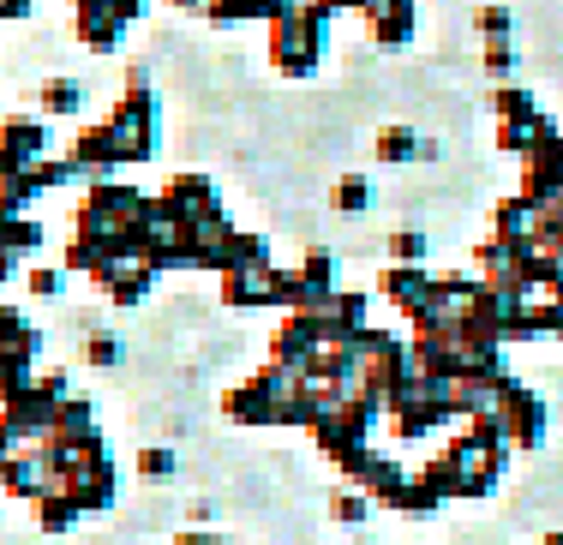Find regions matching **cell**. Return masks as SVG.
<instances>
[{"label":"cell","instance_id":"6da1fadb","mask_svg":"<svg viewBox=\"0 0 563 545\" xmlns=\"http://www.w3.org/2000/svg\"><path fill=\"white\" fill-rule=\"evenodd\" d=\"M109 126L120 138V168H126V163H151V151H156V97H151V85H144L139 73L126 78V97L114 102Z\"/></svg>","mask_w":563,"mask_h":545},{"label":"cell","instance_id":"7a4b0ae2","mask_svg":"<svg viewBox=\"0 0 563 545\" xmlns=\"http://www.w3.org/2000/svg\"><path fill=\"white\" fill-rule=\"evenodd\" d=\"M318 55H324V24L312 12H288V19H271V60L282 78H312Z\"/></svg>","mask_w":563,"mask_h":545},{"label":"cell","instance_id":"3957f363","mask_svg":"<svg viewBox=\"0 0 563 545\" xmlns=\"http://www.w3.org/2000/svg\"><path fill=\"white\" fill-rule=\"evenodd\" d=\"M156 204H163V216L180 222V229H198V222L222 216V198L205 175H174L163 192H156Z\"/></svg>","mask_w":563,"mask_h":545},{"label":"cell","instance_id":"277c9868","mask_svg":"<svg viewBox=\"0 0 563 545\" xmlns=\"http://www.w3.org/2000/svg\"><path fill=\"white\" fill-rule=\"evenodd\" d=\"M43 156H48V121H31V114L0 121V175H24Z\"/></svg>","mask_w":563,"mask_h":545},{"label":"cell","instance_id":"5b68a950","mask_svg":"<svg viewBox=\"0 0 563 545\" xmlns=\"http://www.w3.org/2000/svg\"><path fill=\"white\" fill-rule=\"evenodd\" d=\"M73 168H78V180H109L114 168H120V138H114V126L109 121H97V126H85L73 138Z\"/></svg>","mask_w":563,"mask_h":545},{"label":"cell","instance_id":"8992f818","mask_svg":"<svg viewBox=\"0 0 563 545\" xmlns=\"http://www.w3.org/2000/svg\"><path fill=\"white\" fill-rule=\"evenodd\" d=\"M384 300L413 318L420 305L438 300V276H426V264H390V270H384Z\"/></svg>","mask_w":563,"mask_h":545},{"label":"cell","instance_id":"52a82bcc","mask_svg":"<svg viewBox=\"0 0 563 545\" xmlns=\"http://www.w3.org/2000/svg\"><path fill=\"white\" fill-rule=\"evenodd\" d=\"M366 36L384 48H401L413 36V0H372L366 7Z\"/></svg>","mask_w":563,"mask_h":545},{"label":"cell","instance_id":"ba28073f","mask_svg":"<svg viewBox=\"0 0 563 545\" xmlns=\"http://www.w3.org/2000/svg\"><path fill=\"white\" fill-rule=\"evenodd\" d=\"M73 31H78V43H85V48H114L120 36H126V24H120V12L109 7V0H78Z\"/></svg>","mask_w":563,"mask_h":545},{"label":"cell","instance_id":"9c48e42d","mask_svg":"<svg viewBox=\"0 0 563 545\" xmlns=\"http://www.w3.org/2000/svg\"><path fill=\"white\" fill-rule=\"evenodd\" d=\"M222 300L228 305H276V264H264V270H222Z\"/></svg>","mask_w":563,"mask_h":545},{"label":"cell","instance_id":"30bf717a","mask_svg":"<svg viewBox=\"0 0 563 545\" xmlns=\"http://www.w3.org/2000/svg\"><path fill=\"white\" fill-rule=\"evenodd\" d=\"M432 156H438V144L432 138H420V132H413V126H384L378 132V163H432Z\"/></svg>","mask_w":563,"mask_h":545},{"label":"cell","instance_id":"8fae6325","mask_svg":"<svg viewBox=\"0 0 563 545\" xmlns=\"http://www.w3.org/2000/svg\"><path fill=\"white\" fill-rule=\"evenodd\" d=\"M151 264H144V258H126V264H114V270H109V282H102V294H109L114 305H139L144 294H151Z\"/></svg>","mask_w":563,"mask_h":545},{"label":"cell","instance_id":"7c38bea8","mask_svg":"<svg viewBox=\"0 0 563 545\" xmlns=\"http://www.w3.org/2000/svg\"><path fill=\"white\" fill-rule=\"evenodd\" d=\"M36 246H43V229L31 216H0V252L7 258H31Z\"/></svg>","mask_w":563,"mask_h":545},{"label":"cell","instance_id":"4fadbf2b","mask_svg":"<svg viewBox=\"0 0 563 545\" xmlns=\"http://www.w3.org/2000/svg\"><path fill=\"white\" fill-rule=\"evenodd\" d=\"M78 515H85V510H78V503L66 498L60 486H55V491H43V498H36V522H43L48 534H66V527H73Z\"/></svg>","mask_w":563,"mask_h":545},{"label":"cell","instance_id":"5bb4252c","mask_svg":"<svg viewBox=\"0 0 563 545\" xmlns=\"http://www.w3.org/2000/svg\"><path fill=\"white\" fill-rule=\"evenodd\" d=\"M78 109H85L78 78H48V85H43V114H78Z\"/></svg>","mask_w":563,"mask_h":545},{"label":"cell","instance_id":"9a60e30c","mask_svg":"<svg viewBox=\"0 0 563 545\" xmlns=\"http://www.w3.org/2000/svg\"><path fill=\"white\" fill-rule=\"evenodd\" d=\"M366 204H372V180L366 175H342L336 180V210H342V216H360Z\"/></svg>","mask_w":563,"mask_h":545},{"label":"cell","instance_id":"2e32d148","mask_svg":"<svg viewBox=\"0 0 563 545\" xmlns=\"http://www.w3.org/2000/svg\"><path fill=\"white\" fill-rule=\"evenodd\" d=\"M174 468H180V461H174V449H168V444L139 449V474H144V480H174Z\"/></svg>","mask_w":563,"mask_h":545},{"label":"cell","instance_id":"e0dca14e","mask_svg":"<svg viewBox=\"0 0 563 545\" xmlns=\"http://www.w3.org/2000/svg\"><path fill=\"white\" fill-rule=\"evenodd\" d=\"M384 246H390L396 264H426V234H420V229H396Z\"/></svg>","mask_w":563,"mask_h":545},{"label":"cell","instance_id":"ac0fdd59","mask_svg":"<svg viewBox=\"0 0 563 545\" xmlns=\"http://www.w3.org/2000/svg\"><path fill=\"white\" fill-rule=\"evenodd\" d=\"M492 102H498V121H533V97H528V90H516V85H504Z\"/></svg>","mask_w":563,"mask_h":545},{"label":"cell","instance_id":"d6986e66","mask_svg":"<svg viewBox=\"0 0 563 545\" xmlns=\"http://www.w3.org/2000/svg\"><path fill=\"white\" fill-rule=\"evenodd\" d=\"M85 360L97 366V371H109V366H120V336H109V330H97V336L85 342Z\"/></svg>","mask_w":563,"mask_h":545},{"label":"cell","instance_id":"ffe728a7","mask_svg":"<svg viewBox=\"0 0 563 545\" xmlns=\"http://www.w3.org/2000/svg\"><path fill=\"white\" fill-rule=\"evenodd\" d=\"M366 510H372V498H366V491H347V498H336V522H347V527H360V522H366Z\"/></svg>","mask_w":563,"mask_h":545},{"label":"cell","instance_id":"44dd1931","mask_svg":"<svg viewBox=\"0 0 563 545\" xmlns=\"http://www.w3.org/2000/svg\"><path fill=\"white\" fill-rule=\"evenodd\" d=\"M24 282H31V294H36V300H55V294H60V270H48V264H36V270L24 276Z\"/></svg>","mask_w":563,"mask_h":545},{"label":"cell","instance_id":"7402d4cb","mask_svg":"<svg viewBox=\"0 0 563 545\" xmlns=\"http://www.w3.org/2000/svg\"><path fill=\"white\" fill-rule=\"evenodd\" d=\"M479 31H486V43H509V12L486 7V12H479Z\"/></svg>","mask_w":563,"mask_h":545},{"label":"cell","instance_id":"603a6c76","mask_svg":"<svg viewBox=\"0 0 563 545\" xmlns=\"http://www.w3.org/2000/svg\"><path fill=\"white\" fill-rule=\"evenodd\" d=\"M509 66H516V48H509V43H486V73L509 78Z\"/></svg>","mask_w":563,"mask_h":545},{"label":"cell","instance_id":"cb8c5ba5","mask_svg":"<svg viewBox=\"0 0 563 545\" xmlns=\"http://www.w3.org/2000/svg\"><path fill=\"white\" fill-rule=\"evenodd\" d=\"M109 7L120 12V24H132V19H144V0H109Z\"/></svg>","mask_w":563,"mask_h":545},{"label":"cell","instance_id":"d4e9b609","mask_svg":"<svg viewBox=\"0 0 563 545\" xmlns=\"http://www.w3.org/2000/svg\"><path fill=\"white\" fill-rule=\"evenodd\" d=\"M174 545H228V540H217V534H180Z\"/></svg>","mask_w":563,"mask_h":545},{"label":"cell","instance_id":"484cf974","mask_svg":"<svg viewBox=\"0 0 563 545\" xmlns=\"http://www.w3.org/2000/svg\"><path fill=\"white\" fill-rule=\"evenodd\" d=\"M12 264H19V258H7V252H0V282H7V276H12Z\"/></svg>","mask_w":563,"mask_h":545},{"label":"cell","instance_id":"4316f807","mask_svg":"<svg viewBox=\"0 0 563 545\" xmlns=\"http://www.w3.org/2000/svg\"><path fill=\"white\" fill-rule=\"evenodd\" d=\"M174 7H186V12H205V0H174Z\"/></svg>","mask_w":563,"mask_h":545}]
</instances>
